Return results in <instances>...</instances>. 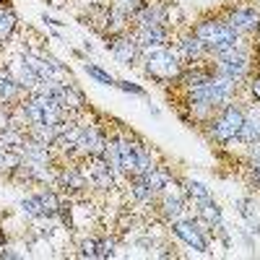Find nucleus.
I'll return each mask as SVG.
<instances>
[{
	"mask_svg": "<svg viewBox=\"0 0 260 260\" xmlns=\"http://www.w3.org/2000/svg\"><path fill=\"white\" fill-rule=\"evenodd\" d=\"M192 34L198 37L208 55H216V52H224V50H232V47H245V45H252V39L237 34L226 21L219 16V13H211V16H203L201 21H195L192 26Z\"/></svg>",
	"mask_w": 260,
	"mask_h": 260,
	"instance_id": "f257e3e1",
	"label": "nucleus"
},
{
	"mask_svg": "<svg viewBox=\"0 0 260 260\" xmlns=\"http://www.w3.org/2000/svg\"><path fill=\"white\" fill-rule=\"evenodd\" d=\"M245 122V104L242 102H229L221 110H216L206 122H201V130L206 133V138L216 146H232L237 143L240 127Z\"/></svg>",
	"mask_w": 260,
	"mask_h": 260,
	"instance_id": "f03ea898",
	"label": "nucleus"
},
{
	"mask_svg": "<svg viewBox=\"0 0 260 260\" xmlns=\"http://www.w3.org/2000/svg\"><path fill=\"white\" fill-rule=\"evenodd\" d=\"M141 57H143V73L151 81H156L159 86H164V89H167L169 83H175L177 76L182 73V62H180L177 52L172 50V47L148 50Z\"/></svg>",
	"mask_w": 260,
	"mask_h": 260,
	"instance_id": "7ed1b4c3",
	"label": "nucleus"
},
{
	"mask_svg": "<svg viewBox=\"0 0 260 260\" xmlns=\"http://www.w3.org/2000/svg\"><path fill=\"white\" fill-rule=\"evenodd\" d=\"M226 24L247 39H252L257 31H260V6L255 3H237V6H229L219 13Z\"/></svg>",
	"mask_w": 260,
	"mask_h": 260,
	"instance_id": "20e7f679",
	"label": "nucleus"
},
{
	"mask_svg": "<svg viewBox=\"0 0 260 260\" xmlns=\"http://www.w3.org/2000/svg\"><path fill=\"white\" fill-rule=\"evenodd\" d=\"M172 234L180 237V240L192 247V250H198V252H211V245H208V237L206 232L201 229L198 219H177V221H172Z\"/></svg>",
	"mask_w": 260,
	"mask_h": 260,
	"instance_id": "39448f33",
	"label": "nucleus"
},
{
	"mask_svg": "<svg viewBox=\"0 0 260 260\" xmlns=\"http://www.w3.org/2000/svg\"><path fill=\"white\" fill-rule=\"evenodd\" d=\"M130 34L136 37L138 47H141V55H143V52H148V50L169 47L175 29H169V26H136V29H130Z\"/></svg>",
	"mask_w": 260,
	"mask_h": 260,
	"instance_id": "423d86ee",
	"label": "nucleus"
},
{
	"mask_svg": "<svg viewBox=\"0 0 260 260\" xmlns=\"http://www.w3.org/2000/svg\"><path fill=\"white\" fill-rule=\"evenodd\" d=\"M107 50L112 52V57L120 65H136V60L141 57V47L133 34H120V37H110L107 39Z\"/></svg>",
	"mask_w": 260,
	"mask_h": 260,
	"instance_id": "0eeeda50",
	"label": "nucleus"
},
{
	"mask_svg": "<svg viewBox=\"0 0 260 260\" xmlns=\"http://www.w3.org/2000/svg\"><path fill=\"white\" fill-rule=\"evenodd\" d=\"M156 208H159V213H161V219H164L167 224H172V221L182 219V213L187 211V201L182 198V195H169V192H164Z\"/></svg>",
	"mask_w": 260,
	"mask_h": 260,
	"instance_id": "6e6552de",
	"label": "nucleus"
},
{
	"mask_svg": "<svg viewBox=\"0 0 260 260\" xmlns=\"http://www.w3.org/2000/svg\"><path fill=\"white\" fill-rule=\"evenodd\" d=\"M24 89L21 83L13 78V73L8 68H0V104H11V102H21Z\"/></svg>",
	"mask_w": 260,
	"mask_h": 260,
	"instance_id": "1a4fd4ad",
	"label": "nucleus"
},
{
	"mask_svg": "<svg viewBox=\"0 0 260 260\" xmlns=\"http://www.w3.org/2000/svg\"><path fill=\"white\" fill-rule=\"evenodd\" d=\"M245 175H247V185L260 192V143L250 146V154L245 159Z\"/></svg>",
	"mask_w": 260,
	"mask_h": 260,
	"instance_id": "9d476101",
	"label": "nucleus"
},
{
	"mask_svg": "<svg viewBox=\"0 0 260 260\" xmlns=\"http://www.w3.org/2000/svg\"><path fill=\"white\" fill-rule=\"evenodd\" d=\"M185 192H187V198L192 201V206H198V208H203V206L213 203V195H211V190H208L203 182L187 180V182H185Z\"/></svg>",
	"mask_w": 260,
	"mask_h": 260,
	"instance_id": "9b49d317",
	"label": "nucleus"
},
{
	"mask_svg": "<svg viewBox=\"0 0 260 260\" xmlns=\"http://www.w3.org/2000/svg\"><path fill=\"white\" fill-rule=\"evenodd\" d=\"M21 211H24L26 219H47V216H45V208H42L39 195H37V192H34V195H26V198L21 201Z\"/></svg>",
	"mask_w": 260,
	"mask_h": 260,
	"instance_id": "f8f14e48",
	"label": "nucleus"
},
{
	"mask_svg": "<svg viewBox=\"0 0 260 260\" xmlns=\"http://www.w3.org/2000/svg\"><path fill=\"white\" fill-rule=\"evenodd\" d=\"M83 71L89 73V76H91L94 81L104 83V86H117V78H112L110 73H107V71H102L99 65H94V62H86V65H83Z\"/></svg>",
	"mask_w": 260,
	"mask_h": 260,
	"instance_id": "ddd939ff",
	"label": "nucleus"
},
{
	"mask_svg": "<svg viewBox=\"0 0 260 260\" xmlns=\"http://www.w3.org/2000/svg\"><path fill=\"white\" fill-rule=\"evenodd\" d=\"M242 86H245V91H247L250 102L260 104V73H257V71H252V73L247 76V81H245Z\"/></svg>",
	"mask_w": 260,
	"mask_h": 260,
	"instance_id": "4468645a",
	"label": "nucleus"
},
{
	"mask_svg": "<svg viewBox=\"0 0 260 260\" xmlns=\"http://www.w3.org/2000/svg\"><path fill=\"white\" fill-rule=\"evenodd\" d=\"M141 3H143V0H110V6H112V8H117V11L127 13L130 18H133V13L141 8Z\"/></svg>",
	"mask_w": 260,
	"mask_h": 260,
	"instance_id": "2eb2a0df",
	"label": "nucleus"
},
{
	"mask_svg": "<svg viewBox=\"0 0 260 260\" xmlns=\"http://www.w3.org/2000/svg\"><path fill=\"white\" fill-rule=\"evenodd\" d=\"M96 247H99V237H89L78 245L81 250V257H96Z\"/></svg>",
	"mask_w": 260,
	"mask_h": 260,
	"instance_id": "dca6fc26",
	"label": "nucleus"
},
{
	"mask_svg": "<svg viewBox=\"0 0 260 260\" xmlns=\"http://www.w3.org/2000/svg\"><path fill=\"white\" fill-rule=\"evenodd\" d=\"M117 89H122V91H127V94H136V96H146V91L141 89V86L130 83V81H117Z\"/></svg>",
	"mask_w": 260,
	"mask_h": 260,
	"instance_id": "f3484780",
	"label": "nucleus"
},
{
	"mask_svg": "<svg viewBox=\"0 0 260 260\" xmlns=\"http://www.w3.org/2000/svg\"><path fill=\"white\" fill-rule=\"evenodd\" d=\"M247 3H255V6H260V0H247Z\"/></svg>",
	"mask_w": 260,
	"mask_h": 260,
	"instance_id": "a211bd4d",
	"label": "nucleus"
}]
</instances>
